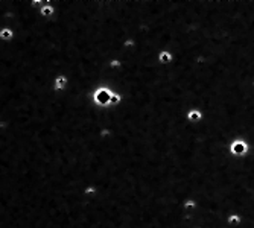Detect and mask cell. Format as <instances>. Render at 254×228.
Wrapping results in <instances>:
<instances>
[{
    "label": "cell",
    "instance_id": "3",
    "mask_svg": "<svg viewBox=\"0 0 254 228\" xmlns=\"http://www.w3.org/2000/svg\"><path fill=\"white\" fill-rule=\"evenodd\" d=\"M0 37H2V38H5V40H8L6 37H12V32H11V31H8V29H5V31H2V32H0Z\"/></svg>",
    "mask_w": 254,
    "mask_h": 228
},
{
    "label": "cell",
    "instance_id": "1",
    "mask_svg": "<svg viewBox=\"0 0 254 228\" xmlns=\"http://www.w3.org/2000/svg\"><path fill=\"white\" fill-rule=\"evenodd\" d=\"M231 151L235 152V154H244V152L246 151V145L242 142V140H237V142L233 143V146H231Z\"/></svg>",
    "mask_w": 254,
    "mask_h": 228
},
{
    "label": "cell",
    "instance_id": "4",
    "mask_svg": "<svg viewBox=\"0 0 254 228\" xmlns=\"http://www.w3.org/2000/svg\"><path fill=\"white\" fill-rule=\"evenodd\" d=\"M199 117H201V114H199V113H196V111H195V113H190V114H189V119H195V120H196V119H199Z\"/></svg>",
    "mask_w": 254,
    "mask_h": 228
},
{
    "label": "cell",
    "instance_id": "5",
    "mask_svg": "<svg viewBox=\"0 0 254 228\" xmlns=\"http://www.w3.org/2000/svg\"><path fill=\"white\" fill-rule=\"evenodd\" d=\"M166 59H170V55H168V53H161V61H166Z\"/></svg>",
    "mask_w": 254,
    "mask_h": 228
},
{
    "label": "cell",
    "instance_id": "6",
    "mask_svg": "<svg viewBox=\"0 0 254 228\" xmlns=\"http://www.w3.org/2000/svg\"><path fill=\"white\" fill-rule=\"evenodd\" d=\"M50 12H52V8H44V9H43V14H44V15H49Z\"/></svg>",
    "mask_w": 254,
    "mask_h": 228
},
{
    "label": "cell",
    "instance_id": "2",
    "mask_svg": "<svg viewBox=\"0 0 254 228\" xmlns=\"http://www.w3.org/2000/svg\"><path fill=\"white\" fill-rule=\"evenodd\" d=\"M64 84H65V78L64 76L56 79V88H64Z\"/></svg>",
    "mask_w": 254,
    "mask_h": 228
}]
</instances>
